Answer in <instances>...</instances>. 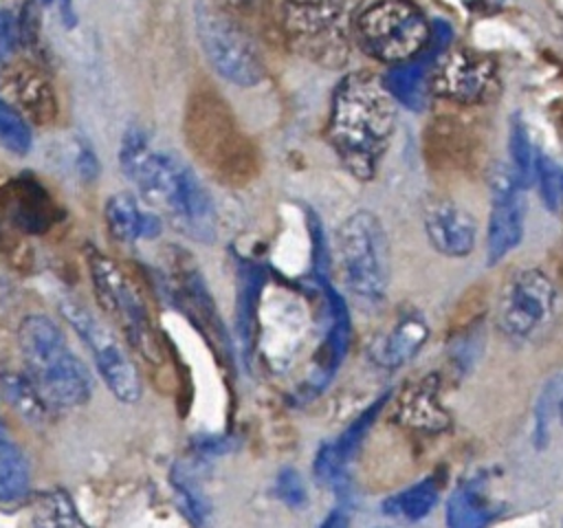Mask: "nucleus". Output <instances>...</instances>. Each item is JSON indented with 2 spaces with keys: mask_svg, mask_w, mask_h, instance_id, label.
<instances>
[{
  "mask_svg": "<svg viewBox=\"0 0 563 528\" xmlns=\"http://www.w3.org/2000/svg\"><path fill=\"white\" fill-rule=\"evenodd\" d=\"M508 154H510V167L521 183V187H530L534 180V147L528 125L521 121L519 114L512 117L510 130H508Z\"/></svg>",
  "mask_w": 563,
  "mask_h": 528,
  "instance_id": "obj_28",
  "label": "nucleus"
},
{
  "mask_svg": "<svg viewBox=\"0 0 563 528\" xmlns=\"http://www.w3.org/2000/svg\"><path fill=\"white\" fill-rule=\"evenodd\" d=\"M424 233L438 253L464 257L475 249L477 224L464 207L451 200H435L424 211Z\"/></svg>",
  "mask_w": 563,
  "mask_h": 528,
  "instance_id": "obj_18",
  "label": "nucleus"
},
{
  "mask_svg": "<svg viewBox=\"0 0 563 528\" xmlns=\"http://www.w3.org/2000/svg\"><path fill=\"white\" fill-rule=\"evenodd\" d=\"M396 128V103L378 79L352 73L332 95L328 136L343 167L358 180H372Z\"/></svg>",
  "mask_w": 563,
  "mask_h": 528,
  "instance_id": "obj_2",
  "label": "nucleus"
},
{
  "mask_svg": "<svg viewBox=\"0 0 563 528\" xmlns=\"http://www.w3.org/2000/svg\"><path fill=\"white\" fill-rule=\"evenodd\" d=\"M18 20L9 9H0V62L9 59L18 48Z\"/></svg>",
  "mask_w": 563,
  "mask_h": 528,
  "instance_id": "obj_34",
  "label": "nucleus"
},
{
  "mask_svg": "<svg viewBox=\"0 0 563 528\" xmlns=\"http://www.w3.org/2000/svg\"><path fill=\"white\" fill-rule=\"evenodd\" d=\"M490 213L486 229V264L501 262L523 238L526 200L523 187L510 165L495 163L488 176Z\"/></svg>",
  "mask_w": 563,
  "mask_h": 528,
  "instance_id": "obj_11",
  "label": "nucleus"
},
{
  "mask_svg": "<svg viewBox=\"0 0 563 528\" xmlns=\"http://www.w3.org/2000/svg\"><path fill=\"white\" fill-rule=\"evenodd\" d=\"M389 394H383L376 403H372L336 440L325 442L317 455H314V464L312 471L317 475V480L334 491H343L347 486V464L354 458L361 440L365 438L367 429L372 427L374 418L378 416L380 407L387 403Z\"/></svg>",
  "mask_w": 563,
  "mask_h": 528,
  "instance_id": "obj_17",
  "label": "nucleus"
},
{
  "mask_svg": "<svg viewBox=\"0 0 563 528\" xmlns=\"http://www.w3.org/2000/svg\"><path fill=\"white\" fill-rule=\"evenodd\" d=\"M453 31L444 20H433L429 31L427 46L411 59L394 64L380 79V86L391 97L394 103H400L413 112L427 108L429 101V79L438 57L451 44Z\"/></svg>",
  "mask_w": 563,
  "mask_h": 528,
  "instance_id": "obj_13",
  "label": "nucleus"
},
{
  "mask_svg": "<svg viewBox=\"0 0 563 528\" xmlns=\"http://www.w3.org/2000/svg\"><path fill=\"white\" fill-rule=\"evenodd\" d=\"M429 337V328L418 312H407L398 317V321L378 337L369 348V359L387 370L405 365L416 352L424 345Z\"/></svg>",
  "mask_w": 563,
  "mask_h": 528,
  "instance_id": "obj_20",
  "label": "nucleus"
},
{
  "mask_svg": "<svg viewBox=\"0 0 563 528\" xmlns=\"http://www.w3.org/2000/svg\"><path fill=\"white\" fill-rule=\"evenodd\" d=\"M33 528H88L64 491H48L35 499Z\"/></svg>",
  "mask_w": 563,
  "mask_h": 528,
  "instance_id": "obj_26",
  "label": "nucleus"
},
{
  "mask_svg": "<svg viewBox=\"0 0 563 528\" xmlns=\"http://www.w3.org/2000/svg\"><path fill=\"white\" fill-rule=\"evenodd\" d=\"M319 288L323 290L328 315H330V328L325 332V339L321 341V348L314 359V367L310 370L306 383L301 385L299 394L301 400H308L317 396L336 374L339 365L345 359L347 345H350V334H352V323H350V312L347 304L343 301L341 293L330 284L328 277H314Z\"/></svg>",
  "mask_w": 563,
  "mask_h": 528,
  "instance_id": "obj_15",
  "label": "nucleus"
},
{
  "mask_svg": "<svg viewBox=\"0 0 563 528\" xmlns=\"http://www.w3.org/2000/svg\"><path fill=\"white\" fill-rule=\"evenodd\" d=\"M440 486L435 477H424L422 482L411 484L409 488L387 497L383 502V513L402 521H418L431 513L438 504Z\"/></svg>",
  "mask_w": 563,
  "mask_h": 528,
  "instance_id": "obj_24",
  "label": "nucleus"
},
{
  "mask_svg": "<svg viewBox=\"0 0 563 528\" xmlns=\"http://www.w3.org/2000/svg\"><path fill=\"white\" fill-rule=\"evenodd\" d=\"M0 394L24 420L33 425L48 420L51 409L24 372L0 370Z\"/></svg>",
  "mask_w": 563,
  "mask_h": 528,
  "instance_id": "obj_23",
  "label": "nucleus"
},
{
  "mask_svg": "<svg viewBox=\"0 0 563 528\" xmlns=\"http://www.w3.org/2000/svg\"><path fill=\"white\" fill-rule=\"evenodd\" d=\"M361 0H282L288 33L306 42H334Z\"/></svg>",
  "mask_w": 563,
  "mask_h": 528,
  "instance_id": "obj_16",
  "label": "nucleus"
},
{
  "mask_svg": "<svg viewBox=\"0 0 563 528\" xmlns=\"http://www.w3.org/2000/svg\"><path fill=\"white\" fill-rule=\"evenodd\" d=\"M534 180L539 185L543 207L556 213L561 207L563 172H561V165L545 152H534Z\"/></svg>",
  "mask_w": 563,
  "mask_h": 528,
  "instance_id": "obj_30",
  "label": "nucleus"
},
{
  "mask_svg": "<svg viewBox=\"0 0 563 528\" xmlns=\"http://www.w3.org/2000/svg\"><path fill=\"white\" fill-rule=\"evenodd\" d=\"M321 528H347V515H345L343 510H332V513L323 519Z\"/></svg>",
  "mask_w": 563,
  "mask_h": 528,
  "instance_id": "obj_37",
  "label": "nucleus"
},
{
  "mask_svg": "<svg viewBox=\"0 0 563 528\" xmlns=\"http://www.w3.org/2000/svg\"><path fill=\"white\" fill-rule=\"evenodd\" d=\"M429 90L453 103H482L497 90V66L490 57L468 48L444 51L431 70Z\"/></svg>",
  "mask_w": 563,
  "mask_h": 528,
  "instance_id": "obj_12",
  "label": "nucleus"
},
{
  "mask_svg": "<svg viewBox=\"0 0 563 528\" xmlns=\"http://www.w3.org/2000/svg\"><path fill=\"white\" fill-rule=\"evenodd\" d=\"M86 260L92 290L101 310L119 326L125 341L136 352H141L147 361H158V339L154 334L147 308L134 284L128 279V275L112 257L103 255L95 246H88Z\"/></svg>",
  "mask_w": 563,
  "mask_h": 528,
  "instance_id": "obj_7",
  "label": "nucleus"
},
{
  "mask_svg": "<svg viewBox=\"0 0 563 528\" xmlns=\"http://www.w3.org/2000/svg\"><path fill=\"white\" fill-rule=\"evenodd\" d=\"M194 24L198 42L220 77L242 88L257 86L264 79L266 66L257 46L222 7L207 0L196 2Z\"/></svg>",
  "mask_w": 563,
  "mask_h": 528,
  "instance_id": "obj_6",
  "label": "nucleus"
},
{
  "mask_svg": "<svg viewBox=\"0 0 563 528\" xmlns=\"http://www.w3.org/2000/svg\"><path fill=\"white\" fill-rule=\"evenodd\" d=\"M18 40L33 46L40 40V18H37V9L33 4V0L24 2L22 15L18 20Z\"/></svg>",
  "mask_w": 563,
  "mask_h": 528,
  "instance_id": "obj_35",
  "label": "nucleus"
},
{
  "mask_svg": "<svg viewBox=\"0 0 563 528\" xmlns=\"http://www.w3.org/2000/svg\"><path fill=\"white\" fill-rule=\"evenodd\" d=\"M559 310V295L552 277L537 268L526 266L510 275L497 304V326L515 341L528 343L543 339Z\"/></svg>",
  "mask_w": 563,
  "mask_h": 528,
  "instance_id": "obj_9",
  "label": "nucleus"
},
{
  "mask_svg": "<svg viewBox=\"0 0 563 528\" xmlns=\"http://www.w3.org/2000/svg\"><path fill=\"white\" fill-rule=\"evenodd\" d=\"M59 312L90 350L92 361L108 389L121 403H136L141 398V378L136 365L117 341V337L86 306L75 299H62Z\"/></svg>",
  "mask_w": 563,
  "mask_h": 528,
  "instance_id": "obj_10",
  "label": "nucleus"
},
{
  "mask_svg": "<svg viewBox=\"0 0 563 528\" xmlns=\"http://www.w3.org/2000/svg\"><path fill=\"white\" fill-rule=\"evenodd\" d=\"M429 31L424 13L409 0H378L354 24L361 46L391 66L416 57L427 46Z\"/></svg>",
  "mask_w": 563,
  "mask_h": 528,
  "instance_id": "obj_8",
  "label": "nucleus"
},
{
  "mask_svg": "<svg viewBox=\"0 0 563 528\" xmlns=\"http://www.w3.org/2000/svg\"><path fill=\"white\" fill-rule=\"evenodd\" d=\"M42 4H51V2H55V0H40Z\"/></svg>",
  "mask_w": 563,
  "mask_h": 528,
  "instance_id": "obj_39",
  "label": "nucleus"
},
{
  "mask_svg": "<svg viewBox=\"0 0 563 528\" xmlns=\"http://www.w3.org/2000/svg\"><path fill=\"white\" fill-rule=\"evenodd\" d=\"M336 266L345 290L358 306L376 308L389 286V244L380 220L358 209L336 229Z\"/></svg>",
  "mask_w": 563,
  "mask_h": 528,
  "instance_id": "obj_5",
  "label": "nucleus"
},
{
  "mask_svg": "<svg viewBox=\"0 0 563 528\" xmlns=\"http://www.w3.org/2000/svg\"><path fill=\"white\" fill-rule=\"evenodd\" d=\"M174 486L180 493V499H183V506H185L187 515L196 524H202V519L209 515V504H207L202 491L198 488V484L189 475H185L183 471H176L174 473Z\"/></svg>",
  "mask_w": 563,
  "mask_h": 528,
  "instance_id": "obj_32",
  "label": "nucleus"
},
{
  "mask_svg": "<svg viewBox=\"0 0 563 528\" xmlns=\"http://www.w3.org/2000/svg\"><path fill=\"white\" fill-rule=\"evenodd\" d=\"M24 374L48 409H70L88 403L92 376L70 350L59 326L44 315H29L18 328Z\"/></svg>",
  "mask_w": 563,
  "mask_h": 528,
  "instance_id": "obj_3",
  "label": "nucleus"
},
{
  "mask_svg": "<svg viewBox=\"0 0 563 528\" xmlns=\"http://www.w3.org/2000/svg\"><path fill=\"white\" fill-rule=\"evenodd\" d=\"M493 517V506L471 484L455 488L446 502V528H488Z\"/></svg>",
  "mask_w": 563,
  "mask_h": 528,
  "instance_id": "obj_25",
  "label": "nucleus"
},
{
  "mask_svg": "<svg viewBox=\"0 0 563 528\" xmlns=\"http://www.w3.org/2000/svg\"><path fill=\"white\" fill-rule=\"evenodd\" d=\"M29 488V466L20 449L0 436V502H15Z\"/></svg>",
  "mask_w": 563,
  "mask_h": 528,
  "instance_id": "obj_27",
  "label": "nucleus"
},
{
  "mask_svg": "<svg viewBox=\"0 0 563 528\" xmlns=\"http://www.w3.org/2000/svg\"><path fill=\"white\" fill-rule=\"evenodd\" d=\"M62 218L51 191L31 174H20L0 187V227L26 235L51 231Z\"/></svg>",
  "mask_w": 563,
  "mask_h": 528,
  "instance_id": "obj_14",
  "label": "nucleus"
},
{
  "mask_svg": "<svg viewBox=\"0 0 563 528\" xmlns=\"http://www.w3.org/2000/svg\"><path fill=\"white\" fill-rule=\"evenodd\" d=\"M119 165L139 194L183 235L205 244L216 242V205L202 180L185 161L169 152L154 150L147 134L139 125H130L121 136Z\"/></svg>",
  "mask_w": 563,
  "mask_h": 528,
  "instance_id": "obj_1",
  "label": "nucleus"
},
{
  "mask_svg": "<svg viewBox=\"0 0 563 528\" xmlns=\"http://www.w3.org/2000/svg\"><path fill=\"white\" fill-rule=\"evenodd\" d=\"M238 301H235V332L242 348V354L249 359L255 345V328H257V308L262 299V290L266 284V273L260 264L240 260L238 264Z\"/></svg>",
  "mask_w": 563,
  "mask_h": 528,
  "instance_id": "obj_21",
  "label": "nucleus"
},
{
  "mask_svg": "<svg viewBox=\"0 0 563 528\" xmlns=\"http://www.w3.org/2000/svg\"><path fill=\"white\" fill-rule=\"evenodd\" d=\"M9 84L18 103L15 110L29 121V125H48L57 119V95L40 68L31 64H18L11 70Z\"/></svg>",
  "mask_w": 563,
  "mask_h": 528,
  "instance_id": "obj_19",
  "label": "nucleus"
},
{
  "mask_svg": "<svg viewBox=\"0 0 563 528\" xmlns=\"http://www.w3.org/2000/svg\"><path fill=\"white\" fill-rule=\"evenodd\" d=\"M275 495L292 508L303 506L306 504V486L301 482V475L290 466L282 469L275 480Z\"/></svg>",
  "mask_w": 563,
  "mask_h": 528,
  "instance_id": "obj_33",
  "label": "nucleus"
},
{
  "mask_svg": "<svg viewBox=\"0 0 563 528\" xmlns=\"http://www.w3.org/2000/svg\"><path fill=\"white\" fill-rule=\"evenodd\" d=\"M559 405H561V376L554 374L550 381H545L541 396L537 400V409H534V442H537V447L548 444L550 427L559 411Z\"/></svg>",
  "mask_w": 563,
  "mask_h": 528,
  "instance_id": "obj_31",
  "label": "nucleus"
},
{
  "mask_svg": "<svg viewBox=\"0 0 563 528\" xmlns=\"http://www.w3.org/2000/svg\"><path fill=\"white\" fill-rule=\"evenodd\" d=\"M103 220L110 235L119 242L152 240L161 233V218L152 211H143L139 202L128 194H114L103 207Z\"/></svg>",
  "mask_w": 563,
  "mask_h": 528,
  "instance_id": "obj_22",
  "label": "nucleus"
},
{
  "mask_svg": "<svg viewBox=\"0 0 563 528\" xmlns=\"http://www.w3.org/2000/svg\"><path fill=\"white\" fill-rule=\"evenodd\" d=\"M185 136L198 161L222 183L242 185L257 172V154L229 106L213 92H196L187 106Z\"/></svg>",
  "mask_w": 563,
  "mask_h": 528,
  "instance_id": "obj_4",
  "label": "nucleus"
},
{
  "mask_svg": "<svg viewBox=\"0 0 563 528\" xmlns=\"http://www.w3.org/2000/svg\"><path fill=\"white\" fill-rule=\"evenodd\" d=\"M0 143L18 156L31 152L33 132L29 121L0 97Z\"/></svg>",
  "mask_w": 563,
  "mask_h": 528,
  "instance_id": "obj_29",
  "label": "nucleus"
},
{
  "mask_svg": "<svg viewBox=\"0 0 563 528\" xmlns=\"http://www.w3.org/2000/svg\"><path fill=\"white\" fill-rule=\"evenodd\" d=\"M59 13H62V20H64V24H66L68 29H70V26H75L77 15H75L73 0H62V2H59Z\"/></svg>",
  "mask_w": 563,
  "mask_h": 528,
  "instance_id": "obj_38",
  "label": "nucleus"
},
{
  "mask_svg": "<svg viewBox=\"0 0 563 528\" xmlns=\"http://www.w3.org/2000/svg\"><path fill=\"white\" fill-rule=\"evenodd\" d=\"M75 167H77V174L81 176V180H86V183H92L99 176V158L88 141H81L77 145Z\"/></svg>",
  "mask_w": 563,
  "mask_h": 528,
  "instance_id": "obj_36",
  "label": "nucleus"
}]
</instances>
